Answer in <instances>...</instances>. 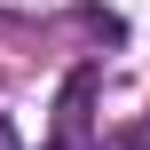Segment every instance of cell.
Listing matches in <instances>:
<instances>
[{"instance_id": "6da1fadb", "label": "cell", "mask_w": 150, "mask_h": 150, "mask_svg": "<svg viewBox=\"0 0 150 150\" xmlns=\"http://www.w3.org/2000/svg\"><path fill=\"white\" fill-rule=\"evenodd\" d=\"M55 134H63V142H79V134H87V79H71V95H63V119H55Z\"/></svg>"}, {"instance_id": "7a4b0ae2", "label": "cell", "mask_w": 150, "mask_h": 150, "mask_svg": "<svg viewBox=\"0 0 150 150\" xmlns=\"http://www.w3.org/2000/svg\"><path fill=\"white\" fill-rule=\"evenodd\" d=\"M0 150H24V134H16V127H8V119H0Z\"/></svg>"}]
</instances>
